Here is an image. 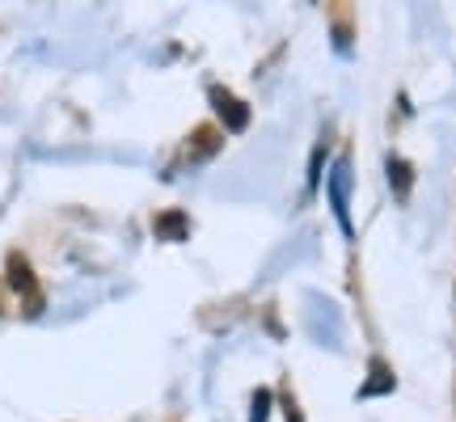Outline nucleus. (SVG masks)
Here are the masks:
<instances>
[{"mask_svg":"<svg viewBox=\"0 0 456 422\" xmlns=\"http://www.w3.org/2000/svg\"><path fill=\"white\" fill-rule=\"evenodd\" d=\"M212 106H216L220 123H224L228 131H245V127H249V106H245L241 98H232L228 89H220V85L212 89Z\"/></svg>","mask_w":456,"mask_h":422,"instance_id":"nucleus-1","label":"nucleus"},{"mask_svg":"<svg viewBox=\"0 0 456 422\" xmlns=\"http://www.w3.org/2000/svg\"><path fill=\"white\" fill-rule=\"evenodd\" d=\"M4 275H9V288H13L17 296H26V300H30V309H38V288H34L30 262L21 258V254H9V262H4Z\"/></svg>","mask_w":456,"mask_h":422,"instance_id":"nucleus-2","label":"nucleus"},{"mask_svg":"<svg viewBox=\"0 0 456 422\" xmlns=\"http://www.w3.org/2000/svg\"><path fill=\"white\" fill-rule=\"evenodd\" d=\"M157 237H169V241H178V237H186V215L182 211H165V215H157Z\"/></svg>","mask_w":456,"mask_h":422,"instance_id":"nucleus-3","label":"nucleus"},{"mask_svg":"<svg viewBox=\"0 0 456 422\" xmlns=\"http://www.w3.org/2000/svg\"><path fill=\"white\" fill-rule=\"evenodd\" d=\"M389 178L397 186V195H410V165L406 161H389Z\"/></svg>","mask_w":456,"mask_h":422,"instance_id":"nucleus-4","label":"nucleus"},{"mask_svg":"<svg viewBox=\"0 0 456 422\" xmlns=\"http://www.w3.org/2000/svg\"><path fill=\"white\" fill-rule=\"evenodd\" d=\"M199 157H208V152H216V131H199Z\"/></svg>","mask_w":456,"mask_h":422,"instance_id":"nucleus-5","label":"nucleus"}]
</instances>
